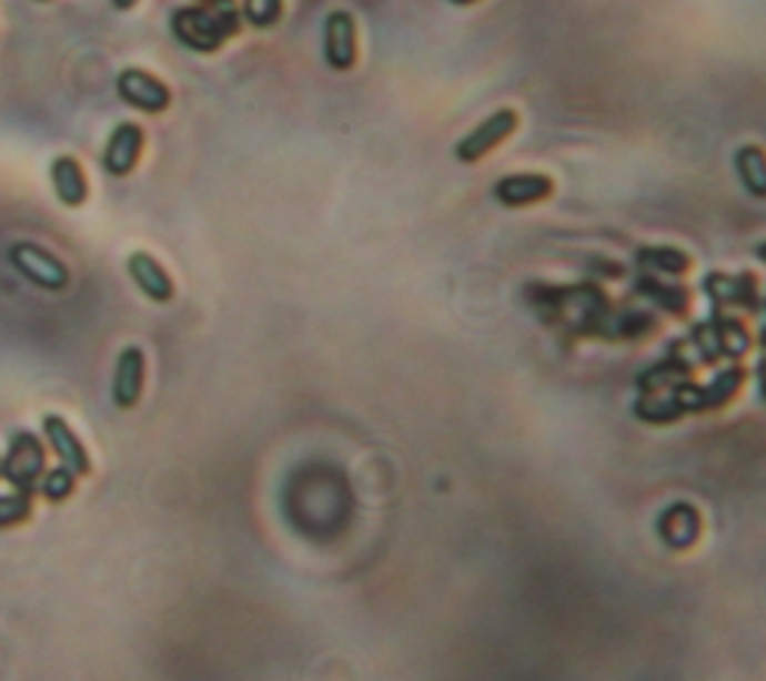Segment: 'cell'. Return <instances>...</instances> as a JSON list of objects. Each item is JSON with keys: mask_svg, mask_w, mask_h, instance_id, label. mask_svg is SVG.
<instances>
[{"mask_svg": "<svg viewBox=\"0 0 766 681\" xmlns=\"http://www.w3.org/2000/svg\"><path fill=\"white\" fill-rule=\"evenodd\" d=\"M243 12L236 3H222V7H180L171 12V33L183 49L195 54H216L231 37L240 33Z\"/></svg>", "mask_w": 766, "mask_h": 681, "instance_id": "cell-1", "label": "cell"}, {"mask_svg": "<svg viewBox=\"0 0 766 681\" xmlns=\"http://www.w3.org/2000/svg\"><path fill=\"white\" fill-rule=\"evenodd\" d=\"M46 476V448L30 430H16L7 446V455L0 458V478L19 494L33 497L40 490V481Z\"/></svg>", "mask_w": 766, "mask_h": 681, "instance_id": "cell-2", "label": "cell"}, {"mask_svg": "<svg viewBox=\"0 0 766 681\" xmlns=\"http://www.w3.org/2000/svg\"><path fill=\"white\" fill-rule=\"evenodd\" d=\"M7 261L16 273L30 282L33 287H40L46 293H63L69 287V266L60 261L58 254H51L49 248L30 243V240H19L10 245Z\"/></svg>", "mask_w": 766, "mask_h": 681, "instance_id": "cell-3", "label": "cell"}, {"mask_svg": "<svg viewBox=\"0 0 766 681\" xmlns=\"http://www.w3.org/2000/svg\"><path fill=\"white\" fill-rule=\"evenodd\" d=\"M114 93H118L123 105H129L132 111H141V114H150V118H159L171 108V88L148 69H120L118 81H114Z\"/></svg>", "mask_w": 766, "mask_h": 681, "instance_id": "cell-4", "label": "cell"}, {"mask_svg": "<svg viewBox=\"0 0 766 681\" xmlns=\"http://www.w3.org/2000/svg\"><path fill=\"white\" fill-rule=\"evenodd\" d=\"M515 129H518V114H515L512 108H501V111H494L492 118L482 120L480 126L473 129V132H467V135L455 144V159H458L462 165H476V162H482L492 150H497Z\"/></svg>", "mask_w": 766, "mask_h": 681, "instance_id": "cell-5", "label": "cell"}, {"mask_svg": "<svg viewBox=\"0 0 766 681\" xmlns=\"http://www.w3.org/2000/svg\"><path fill=\"white\" fill-rule=\"evenodd\" d=\"M356 19L347 10L326 12L324 19V63L333 72H351L356 67Z\"/></svg>", "mask_w": 766, "mask_h": 681, "instance_id": "cell-6", "label": "cell"}, {"mask_svg": "<svg viewBox=\"0 0 766 681\" xmlns=\"http://www.w3.org/2000/svg\"><path fill=\"white\" fill-rule=\"evenodd\" d=\"M144 129L132 123V120H123L118 126L111 129L109 141H105V150H102V171L109 176H129L138 167V159L144 153Z\"/></svg>", "mask_w": 766, "mask_h": 681, "instance_id": "cell-7", "label": "cell"}, {"mask_svg": "<svg viewBox=\"0 0 766 681\" xmlns=\"http://www.w3.org/2000/svg\"><path fill=\"white\" fill-rule=\"evenodd\" d=\"M144 377H148V359L141 347H123L114 362V377H111V400L118 409L138 407L144 395Z\"/></svg>", "mask_w": 766, "mask_h": 681, "instance_id": "cell-8", "label": "cell"}, {"mask_svg": "<svg viewBox=\"0 0 766 681\" xmlns=\"http://www.w3.org/2000/svg\"><path fill=\"white\" fill-rule=\"evenodd\" d=\"M704 293H707L718 312L734 305V308H746V312H760V291H757L755 273H709L704 278Z\"/></svg>", "mask_w": 766, "mask_h": 681, "instance_id": "cell-9", "label": "cell"}, {"mask_svg": "<svg viewBox=\"0 0 766 681\" xmlns=\"http://www.w3.org/2000/svg\"><path fill=\"white\" fill-rule=\"evenodd\" d=\"M42 434H46V443H49L63 467L72 469L75 476H90L93 467H90L88 448L79 439V434L69 428V421L63 416H58V413L42 416Z\"/></svg>", "mask_w": 766, "mask_h": 681, "instance_id": "cell-10", "label": "cell"}, {"mask_svg": "<svg viewBox=\"0 0 766 681\" xmlns=\"http://www.w3.org/2000/svg\"><path fill=\"white\" fill-rule=\"evenodd\" d=\"M127 273H129V278H132V284H135L138 291L144 293L150 302L168 305V302L174 299V282H171L168 270L157 261V257H153V254H148V252L129 254Z\"/></svg>", "mask_w": 766, "mask_h": 681, "instance_id": "cell-11", "label": "cell"}, {"mask_svg": "<svg viewBox=\"0 0 766 681\" xmlns=\"http://www.w3.org/2000/svg\"><path fill=\"white\" fill-rule=\"evenodd\" d=\"M49 176L51 189H54V197H58L67 210H79V206L88 204V174H84L79 159L69 156V153H60V156L51 159Z\"/></svg>", "mask_w": 766, "mask_h": 681, "instance_id": "cell-12", "label": "cell"}, {"mask_svg": "<svg viewBox=\"0 0 766 681\" xmlns=\"http://www.w3.org/2000/svg\"><path fill=\"white\" fill-rule=\"evenodd\" d=\"M551 192H554V183H551V176L545 174L501 176L492 189L494 201L503 206H512V210H515V206L540 204V201L551 197Z\"/></svg>", "mask_w": 766, "mask_h": 681, "instance_id": "cell-13", "label": "cell"}, {"mask_svg": "<svg viewBox=\"0 0 766 681\" xmlns=\"http://www.w3.org/2000/svg\"><path fill=\"white\" fill-rule=\"evenodd\" d=\"M656 526L658 536H662L665 545L674 547V550H686V547H692L698 541L701 517L688 502H674V506H668L662 511Z\"/></svg>", "mask_w": 766, "mask_h": 681, "instance_id": "cell-14", "label": "cell"}, {"mask_svg": "<svg viewBox=\"0 0 766 681\" xmlns=\"http://www.w3.org/2000/svg\"><path fill=\"white\" fill-rule=\"evenodd\" d=\"M692 370H695V362L683 356L679 344H674V350L665 359L653 365V368H647L638 377L641 395H658V392L671 389V386H679V383H686L692 377Z\"/></svg>", "mask_w": 766, "mask_h": 681, "instance_id": "cell-15", "label": "cell"}, {"mask_svg": "<svg viewBox=\"0 0 766 681\" xmlns=\"http://www.w3.org/2000/svg\"><path fill=\"white\" fill-rule=\"evenodd\" d=\"M635 293L649 299L653 305H658L662 312L674 314V317H683L688 312V291L683 284H671V282H658L656 275L641 273L635 278Z\"/></svg>", "mask_w": 766, "mask_h": 681, "instance_id": "cell-16", "label": "cell"}, {"mask_svg": "<svg viewBox=\"0 0 766 681\" xmlns=\"http://www.w3.org/2000/svg\"><path fill=\"white\" fill-rule=\"evenodd\" d=\"M743 383H746V368H739V365H730V368L718 370L713 380L704 383V386H698V407H701V413H707V409L725 407L727 400L734 398V395H737V392L743 389Z\"/></svg>", "mask_w": 766, "mask_h": 681, "instance_id": "cell-17", "label": "cell"}, {"mask_svg": "<svg viewBox=\"0 0 766 681\" xmlns=\"http://www.w3.org/2000/svg\"><path fill=\"white\" fill-rule=\"evenodd\" d=\"M734 165H737V176L743 189H746L752 197H766V153L760 146L746 144L739 146L737 156H734Z\"/></svg>", "mask_w": 766, "mask_h": 681, "instance_id": "cell-18", "label": "cell"}, {"mask_svg": "<svg viewBox=\"0 0 766 681\" xmlns=\"http://www.w3.org/2000/svg\"><path fill=\"white\" fill-rule=\"evenodd\" d=\"M635 263H638L641 270H647V273L665 275H683L692 266L688 254L679 252V248H671V245H644V248L635 252Z\"/></svg>", "mask_w": 766, "mask_h": 681, "instance_id": "cell-19", "label": "cell"}, {"mask_svg": "<svg viewBox=\"0 0 766 681\" xmlns=\"http://www.w3.org/2000/svg\"><path fill=\"white\" fill-rule=\"evenodd\" d=\"M243 21H249L252 28L266 30L279 24L282 12H285V0H243Z\"/></svg>", "mask_w": 766, "mask_h": 681, "instance_id": "cell-20", "label": "cell"}, {"mask_svg": "<svg viewBox=\"0 0 766 681\" xmlns=\"http://www.w3.org/2000/svg\"><path fill=\"white\" fill-rule=\"evenodd\" d=\"M40 494L49 502H63V499L75 494V472L63 467V464L54 469H46V476L40 481Z\"/></svg>", "mask_w": 766, "mask_h": 681, "instance_id": "cell-21", "label": "cell"}, {"mask_svg": "<svg viewBox=\"0 0 766 681\" xmlns=\"http://www.w3.org/2000/svg\"><path fill=\"white\" fill-rule=\"evenodd\" d=\"M33 515V499L28 494H0V529L24 524Z\"/></svg>", "mask_w": 766, "mask_h": 681, "instance_id": "cell-22", "label": "cell"}, {"mask_svg": "<svg viewBox=\"0 0 766 681\" xmlns=\"http://www.w3.org/2000/svg\"><path fill=\"white\" fill-rule=\"evenodd\" d=\"M757 380H760V398L766 400V356L757 362Z\"/></svg>", "mask_w": 766, "mask_h": 681, "instance_id": "cell-23", "label": "cell"}, {"mask_svg": "<svg viewBox=\"0 0 766 681\" xmlns=\"http://www.w3.org/2000/svg\"><path fill=\"white\" fill-rule=\"evenodd\" d=\"M111 7L118 12H129L132 7H138V0H111Z\"/></svg>", "mask_w": 766, "mask_h": 681, "instance_id": "cell-24", "label": "cell"}, {"mask_svg": "<svg viewBox=\"0 0 766 681\" xmlns=\"http://www.w3.org/2000/svg\"><path fill=\"white\" fill-rule=\"evenodd\" d=\"M198 3H204V7H222V3H234V0H198Z\"/></svg>", "mask_w": 766, "mask_h": 681, "instance_id": "cell-25", "label": "cell"}, {"mask_svg": "<svg viewBox=\"0 0 766 681\" xmlns=\"http://www.w3.org/2000/svg\"><path fill=\"white\" fill-rule=\"evenodd\" d=\"M755 254H757V257H760V261L766 263V243H760V245H757V248H755Z\"/></svg>", "mask_w": 766, "mask_h": 681, "instance_id": "cell-26", "label": "cell"}, {"mask_svg": "<svg viewBox=\"0 0 766 681\" xmlns=\"http://www.w3.org/2000/svg\"><path fill=\"white\" fill-rule=\"evenodd\" d=\"M455 7H471V3H480V0H450Z\"/></svg>", "mask_w": 766, "mask_h": 681, "instance_id": "cell-27", "label": "cell"}, {"mask_svg": "<svg viewBox=\"0 0 766 681\" xmlns=\"http://www.w3.org/2000/svg\"><path fill=\"white\" fill-rule=\"evenodd\" d=\"M33 3H51V0H33Z\"/></svg>", "mask_w": 766, "mask_h": 681, "instance_id": "cell-28", "label": "cell"}]
</instances>
